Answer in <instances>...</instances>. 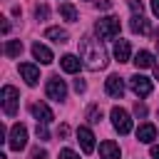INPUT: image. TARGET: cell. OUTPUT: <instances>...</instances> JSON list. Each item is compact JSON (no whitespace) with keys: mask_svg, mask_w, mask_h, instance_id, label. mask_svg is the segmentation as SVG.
Masks as SVG:
<instances>
[{"mask_svg":"<svg viewBox=\"0 0 159 159\" xmlns=\"http://www.w3.org/2000/svg\"><path fill=\"white\" fill-rule=\"evenodd\" d=\"M80 55H82L84 65H87L92 72L107 67V52H104L102 42L94 40V37H89V35H84V37L80 40Z\"/></svg>","mask_w":159,"mask_h":159,"instance_id":"obj_1","label":"cell"},{"mask_svg":"<svg viewBox=\"0 0 159 159\" xmlns=\"http://www.w3.org/2000/svg\"><path fill=\"white\" fill-rule=\"evenodd\" d=\"M25 144H27V129L22 124H12L10 137H7V147L15 149V152H20V149H25Z\"/></svg>","mask_w":159,"mask_h":159,"instance_id":"obj_6","label":"cell"},{"mask_svg":"<svg viewBox=\"0 0 159 159\" xmlns=\"http://www.w3.org/2000/svg\"><path fill=\"white\" fill-rule=\"evenodd\" d=\"M152 12L159 17V0H152Z\"/></svg>","mask_w":159,"mask_h":159,"instance_id":"obj_32","label":"cell"},{"mask_svg":"<svg viewBox=\"0 0 159 159\" xmlns=\"http://www.w3.org/2000/svg\"><path fill=\"white\" fill-rule=\"evenodd\" d=\"M32 57H35V60H40L42 65H50V62L55 60V57H52V52H50L45 45H40V42H35V45H32Z\"/></svg>","mask_w":159,"mask_h":159,"instance_id":"obj_16","label":"cell"},{"mask_svg":"<svg viewBox=\"0 0 159 159\" xmlns=\"http://www.w3.org/2000/svg\"><path fill=\"white\" fill-rule=\"evenodd\" d=\"M99 157L102 159H119V147L112 142V139H104L99 144Z\"/></svg>","mask_w":159,"mask_h":159,"instance_id":"obj_13","label":"cell"},{"mask_svg":"<svg viewBox=\"0 0 159 159\" xmlns=\"http://www.w3.org/2000/svg\"><path fill=\"white\" fill-rule=\"evenodd\" d=\"M129 84H132V92L137 97H149L152 94V80L144 77V75H132L129 77Z\"/></svg>","mask_w":159,"mask_h":159,"instance_id":"obj_7","label":"cell"},{"mask_svg":"<svg viewBox=\"0 0 159 159\" xmlns=\"http://www.w3.org/2000/svg\"><path fill=\"white\" fill-rule=\"evenodd\" d=\"M152 159H159V144L152 147Z\"/></svg>","mask_w":159,"mask_h":159,"instance_id":"obj_33","label":"cell"},{"mask_svg":"<svg viewBox=\"0 0 159 159\" xmlns=\"http://www.w3.org/2000/svg\"><path fill=\"white\" fill-rule=\"evenodd\" d=\"M45 37L52 40V42H60V45H62V42H67L70 35H67V30H62V27H47V30H45Z\"/></svg>","mask_w":159,"mask_h":159,"instance_id":"obj_18","label":"cell"},{"mask_svg":"<svg viewBox=\"0 0 159 159\" xmlns=\"http://www.w3.org/2000/svg\"><path fill=\"white\" fill-rule=\"evenodd\" d=\"M20 75H22V80H25L30 87H35V84L40 82V70H37L35 65H30V62H22V65H20Z\"/></svg>","mask_w":159,"mask_h":159,"instance_id":"obj_11","label":"cell"},{"mask_svg":"<svg viewBox=\"0 0 159 159\" xmlns=\"http://www.w3.org/2000/svg\"><path fill=\"white\" fill-rule=\"evenodd\" d=\"M30 112H32V117H35L40 124H50V122L55 119L52 109H50L47 104H42V102H35V104H30Z\"/></svg>","mask_w":159,"mask_h":159,"instance_id":"obj_9","label":"cell"},{"mask_svg":"<svg viewBox=\"0 0 159 159\" xmlns=\"http://www.w3.org/2000/svg\"><path fill=\"white\" fill-rule=\"evenodd\" d=\"M77 142H80V147H82L84 154H92L94 152V134L89 132V127H80L77 129Z\"/></svg>","mask_w":159,"mask_h":159,"instance_id":"obj_10","label":"cell"},{"mask_svg":"<svg viewBox=\"0 0 159 159\" xmlns=\"http://www.w3.org/2000/svg\"><path fill=\"white\" fill-rule=\"evenodd\" d=\"M129 5H132V10H134V15H142V10H144V5H142V0H132Z\"/></svg>","mask_w":159,"mask_h":159,"instance_id":"obj_27","label":"cell"},{"mask_svg":"<svg viewBox=\"0 0 159 159\" xmlns=\"http://www.w3.org/2000/svg\"><path fill=\"white\" fill-rule=\"evenodd\" d=\"M134 65L137 67H154V55L147 52V50H139L137 57H134Z\"/></svg>","mask_w":159,"mask_h":159,"instance_id":"obj_19","label":"cell"},{"mask_svg":"<svg viewBox=\"0 0 159 159\" xmlns=\"http://www.w3.org/2000/svg\"><path fill=\"white\" fill-rule=\"evenodd\" d=\"M17 104H20V92L12 84H5L2 87V109H5V114L15 117L17 114Z\"/></svg>","mask_w":159,"mask_h":159,"instance_id":"obj_3","label":"cell"},{"mask_svg":"<svg viewBox=\"0 0 159 159\" xmlns=\"http://www.w3.org/2000/svg\"><path fill=\"white\" fill-rule=\"evenodd\" d=\"M154 77L159 80V65H154Z\"/></svg>","mask_w":159,"mask_h":159,"instance_id":"obj_35","label":"cell"},{"mask_svg":"<svg viewBox=\"0 0 159 159\" xmlns=\"http://www.w3.org/2000/svg\"><path fill=\"white\" fill-rule=\"evenodd\" d=\"M97 7H102V10H109V7H112V0H97Z\"/></svg>","mask_w":159,"mask_h":159,"instance_id":"obj_30","label":"cell"},{"mask_svg":"<svg viewBox=\"0 0 159 159\" xmlns=\"http://www.w3.org/2000/svg\"><path fill=\"white\" fill-rule=\"evenodd\" d=\"M60 159H80V157H77V152H72V149H62V152H60Z\"/></svg>","mask_w":159,"mask_h":159,"instance_id":"obj_26","label":"cell"},{"mask_svg":"<svg viewBox=\"0 0 159 159\" xmlns=\"http://www.w3.org/2000/svg\"><path fill=\"white\" fill-rule=\"evenodd\" d=\"M157 50H159V37H157Z\"/></svg>","mask_w":159,"mask_h":159,"instance_id":"obj_36","label":"cell"},{"mask_svg":"<svg viewBox=\"0 0 159 159\" xmlns=\"http://www.w3.org/2000/svg\"><path fill=\"white\" fill-rule=\"evenodd\" d=\"M154 137H157V127H154V124H149V122H147V124H142V127L137 129V139H139V142H144V144H149Z\"/></svg>","mask_w":159,"mask_h":159,"instance_id":"obj_17","label":"cell"},{"mask_svg":"<svg viewBox=\"0 0 159 159\" xmlns=\"http://www.w3.org/2000/svg\"><path fill=\"white\" fill-rule=\"evenodd\" d=\"M57 137H62V139H65V137H70V127H67V124H60V129H57Z\"/></svg>","mask_w":159,"mask_h":159,"instance_id":"obj_29","label":"cell"},{"mask_svg":"<svg viewBox=\"0 0 159 159\" xmlns=\"http://www.w3.org/2000/svg\"><path fill=\"white\" fill-rule=\"evenodd\" d=\"M129 27H132V32H137V35H149V32H152L149 20H147V17H142V15H134V17H132V22H129Z\"/></svg>","mask_w":159,"mask_h":159,"instance_id":"obj_12","label":"cell"},{"mask_svg":"<svg viewBox=\"0 0 159 159\" xmlns=\"http://www.w3.org/2000/svg\"><path fill=\"white\" fill-rule=\"evenodd\" d=\"M35 132H37V137H40V139H50V132H47V127H45V124H40V122H37V129H35Z\"/></svg>","mask_w":159,"mask_h":159,"instance_id":"obj_24","label":"cell"},{"mask_svg":"<svg viewBox=\"0 0 159 159\" xmlns=\"http://www.w3.org/2000/svg\"><path fill=\"white\" fill-rule=\"evenodd\" d=\"M35 17H37V20H45V17H47V7H45V5H37V7H35Z\"/></svg>","mask_w":159,"mask_h":159,"instance_id":"obj_25","label":"cell"},{"mask_svg":"<svg viewBox=\"0 0 159 159\" xmlns=\"http://www.w3.org/2000/svg\"><path fill=\"white\" fill-rule=\"evenodd\" d=\"M134 114H137V117H147V107L137 102V104H134Z\"/></svg>","mask_w":159,"mask_h":159,"instance_id":"obj_28","label":"cell"},{"mask_svg":"<svg viewBox=\"0 0 159 159\" xmlns=\"http://www.w3.org/2000/svg\"><path fill=\"white\" fill-rule=\"evenodd\" d=\"M112 124H114V129L119 134H129L132 132V119L122 107H112Z\"/></svg>","mask_w":159,"mask_h":159,"instance_id":"obj_5","label":"cell"},{"mask_svg":"<svg viewBox=\"0 0 159 159\" xmlns=\"http://www.w3.org/2000/svg\"><path fill=\"white\" fill-rule=\"evenodd\" d=\"M87 119H89L92 124H99V122H102V109H99L97 104H92V107L87 109Z\"/></svg>","mask_w":159,"mask_h":159,"instance_id":"obj_22","label":"cell"},{"mask_svg":"<svg viewBox=\"0 0 159 159\" xmlns=\"http://www.w3.org/2000/svg\"><path fill=\"white\" fill-rule=\"evenodd\" d=\"M30 154H32V159H50V154H47L45 149H40V147H35Z\"/></svg>","mask_w":159,"mask_h":159,"instance_id":"obj_23","label":"cell"},{"mask_svg":"<svg viewBox=\"0 0 159 159\" xmlns=\"http://www.w3.org/2000/svg\"><path fill=\"white\" fill-rule=\"evenodd\" d=\"M129 52H132L129 40H117V45H114V57H117V62H129Z\"/></svg>","mask_w":159,"mask_h":159,"instance_id":"obj_15","label":"cell"},{"mask_svg":"<svg viewBox=\"0 0 159 159\" xmlns=\"http://www.w3.org/2000/svg\"><path fill=\"white\" fill-rule=\"evenodd\" d=\"M60 15H62L67 22H77V10H75V5H70V2H62V5H60Z\"/></svg>","mask_w":159,"mask_h":159,"instance_id":"obj_20","label":"cell"},{"mask_svg":"<svg viewBox=\"0 0 159 159\" xmlns=\"http://www.w3.org/2000/svg\"><path fill=\"white\" fill-rule=\"evenodd\" d=\"M2 32H5V35L10 32V22H7V20H2Z\"/></svg>","mask_w":159,"mask_h":159,"instance_id":"obj_34","label":"cell"},{"mask_svg":"<svg viewBox=\"0 0 159 159\" xmlns=\"http://www.w3.org/2000/svg\"><path fill=\"white\" fill-rule=\"evenodd\" d=\"M104 89H107L109 97L122 99V94H124V82H122V77H119V75H109V77L104 80Z\"/></svg>","mask_w":159,"mask_h":159,"instance_id":"obj_8","label":"cell"},{"mask_svg":"<svg viewBox=\"0 0 159 159\" xmlns=\"http://www.w3.org/2000/svg\"><path fill=\"white\" fill-rule=\"evenodd\" d=\"M119 17H99L97 20V25H94V30H97V35L102 37V40H114L117 35H119Z\"/></svg>","mask_w":159,"mask_h":159,"instance_id":"obj_2","label":"cell"},{"mask_svg":"<svg viewBox=\"0 0 159 159\" xmlns=\"http://www.w3.org/2000/svg\"><path fill=\"white\" fill-rule=\"evenodd\" d=\"M80 65H82V60L75 57V55H62V60H60V67H62L65 72H70V75L80 72Z\"/></svg>","mask_w":159,"mask_h":159,"instance_id":"obj_14","label":"cell"},{"mask_svg":"<svg viewBox=\"0 0 159 159\" xmlns=\"http://www.w3.org/2000/svg\"><path fill=\"white\" fill-rule=\"evenodd\" d=\"M45 92H47V97H50V99H55V102H62V99L67 97V87H65V82H62L57 75H52V77L47 80Z\"/></svg>","mask_w":159,"mask_h":159,"instance_id":"obj_4","label":"cell"},{"mask_svg":"<svg viewBox=\"0 0 159 159\" xmlns=\"http://www.w3.org/2000/svg\"><path fill=\"white\" fill-rule=\"evenodd\" d=\"M75 89H77V92H84V82H82V80H75Z\"/></svg>","mask_w":159,"mask_h":159,"instance_id":"obj_31","label":"cell"},{"mask_svg":"<svg viewBox=\"0 0 159 159\" xmlns=\"http://www.w3.org/2000/svg\"><path fill=\"white\" fill-rule=\"evenodd\" d=\"M20 52H22V42L20 40H7L5 42V55L7 57H20Z\"/></svg>","mask_w":159,"mask_h":159,"instance_id":"obj_21","label":"cell"}]
</instances>
